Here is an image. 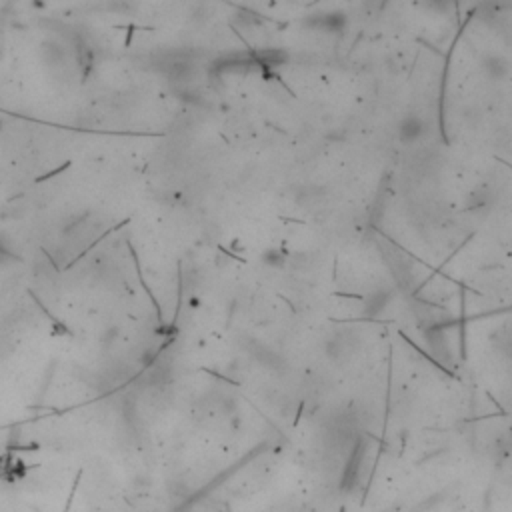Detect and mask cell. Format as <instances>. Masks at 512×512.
I'll use <instances>...</instances> for the list:
<instances>
[{
  "mask_svg": "<svg viewBox=\"0 0 512 512\" xmlns=\"http://www.w3.org/2000/svg\"><path fill=\"white\" fill-rule=\"evenodd\" d=\"M428 133V123L424 121L423 116L418 114H408L402 118V123L399 124V138L404 145H416L421 143L424 136Z\"/></svg>",
  "mask_w": 512,
  "mask_h": 512,
  "instance_id": "obj_1",
  "label": "cell"
},
{
  "mask_svg": "<svg viewBox=\"0 0 512 512\" xmlns=\"http://www.w3.org/2000/svg\"><path fill=\"white\" fill-rule=\"evenodd\" d=\"M482 68H484V72H486L490 78L499 80V78L508 77V72H511V60H508L506 56L489 55L482 60Z\"/></svg>",
  "mask_w": 512,
  "mask_h": 512,
  "instance_id": "obj_2",
  "label": "cell"
},
{
  "mask_svg": "<svg viewBox=\"0 0 512 512\" xmlns=\"http://www.w3.org/2000/svg\"><path fill=\"white\" fill-rule=\"evenodd\" d=\"M390 299H392V294H390L389 290H379V292H374V294L367 301V304H364L368 316H379L380 312L389 306Z\"/></svg>",
  "mask_w": 512,
  "mask_h": 512,
  "instance_id": "obj_3",
  "label": "cell"
},
{
  "mask_svg": "<svg viewBox=\"0 0 512 512\" xmlns=\"http://www.w3.org/2000/svg\"><path fill=\"white\" fill-rule=\"evenodd\" d=\"M262 262L268 265V267H282L284 265V255L279 248H270V250H267L262 255Z\"/></svg>",
  "mask_w": 512,
  "mask_h": 512,
  "instance_id": "obj_4",
  "label": "cell"
}]
</instances>
